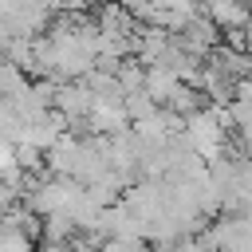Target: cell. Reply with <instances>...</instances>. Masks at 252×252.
<instances>
[{"mask_svg":"<svg viewBox=\"0 0 252 252\" xmlns=\"http://www.w3.org/2000/svg\"><path fill=\"white\" fill-rule=\"evenodd\" d=\"M83 138L87 134H75L67 130L51 150H47V173L51 177H75L79 173V158H83Z\"/></svg>","mask_w":252,"mask_h":252,"instance_id":"obj_1","label":"cell"},{"mask_svg":"<svg viewBox=\"0 0 252 252\" xmlns=\"http://www.w3.org/2000/svg\"><path fill=\"white\" fill-rule=\"evenodd\" d=\"M201 12L220 28V32H236V28H248L252 20V8L248 0H201Z\"/></svg>","mask_w":252,"mask_h":252,"instance_id":"obj_2","label":"cell"},{"mask_svg":"<svg viewBox=\"0 0 252 252\" xmlns=\"http://www.w3.org/2000/svg\"><path fill=\"white\" fill-rule=\"evenodd\" d=\"M185 83L169 71V67H146V94L158 102V106H169V98L181 91Z\"/></svg>","mask_w":252,"mask_h":252,"instance_id":"obj_3","label":"cell"},{"mask_svg":"<svg viewBox=\"0 0 252 252\" xmlns=\"http://www.w3.org/2000/svg\"><path fill=\"white\" fill-rule=\"evenodd\" d=\"M126 110H130V122H146V118H154L161 106H158L146 91H138V94H126Z\"/></svg>","mask_w":252,"mask_h":252,"instance_id":"obj_4","label":"cell"},{"mask_svg":"<svg viewBox=\"0 0 252 252\" xmlns=\"http://www.w3.org/2000/svg\"><path fill=\"white\" fill-rule=\"evenodd\" d=\"M0 252H35V240L20 228H4V240H0Z\"/></svg>","mask_w":252,"mask_h":252,"instance_id":"obj_5","label":"cell"},{"mask_svg":"<svg viewBox=\"0 0 252 252\" xmlns=\"http://www.w3.org/2000/svg\"><path fill=\"white\" fill-rule=\"evenodd\" d=\"M224 47H232V51H248V32H244V28L224 32Z\"/></svg>","mask_w":252,"mask_h":252,"instance_id":"obj_6","label":"cell"},{"mask_svg":"<svg viewBox=\"0 0 252 252\" xmlns=\"http://www.w3.org/2000/svg\"><path fill=\"white\" fill-rule=\"evenodd\" d=\"M35 252H71V244H47V240H43Z\"/></svg>","mask_w":252,"mask_h":252,"instance_id":"obj_7","label":"cell"}]
</instances>
